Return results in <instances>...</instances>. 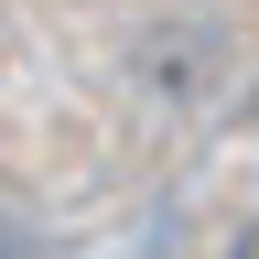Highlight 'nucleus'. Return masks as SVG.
<instances>
[{
  "label": "nucleus",
  "instance_id": "nucleus-2",
  "mask_svg": "<svg viewBox=\"0 0 259 259\" xmlns=\"http://www.w3.org/2000/svg\"><path fill=\"white\" fill-rule=\"evenodd\" d=\"M227 259H259V216H248V227H238V238H227Z\"/></svg>",
  "mask_w": 259,
  "mask_h": 259
},
{
  "label": "nucleus",
  "instance_id": "nucleus-1",
  "mask_svg": "<svg viewBox=\"0 0 259 259\" xmlns=\"http://www.w3.org/2000/svg\"><path fill=\"white\" fill-rule=\"evenodd\" d=\"M0 259H44V227H32L22 205H0Z\"/></svg>",
  "mask_w": 259,
  "mask_h": 259
}]
</instances>
